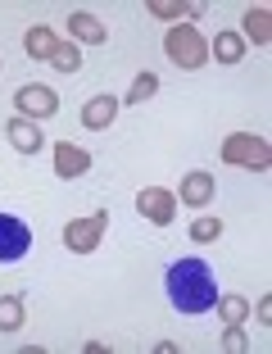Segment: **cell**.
Here are the masks:
<instances>
[{
	"instance_id": "obj_1",
	"label": "cell",
	"mask_w": 272,
	"mask_h": 354,
	"mask_svg": "<svg viewBox=\"0 0 272 354\" xmlns=\"http://www.w3.org/2000/svg\"><path fill=\"white\" fill-rule=\"evenodd\" d=\"M168 300L177 313H209L218 304V277L204 259H177L168 268Z\"/></svg>"
},
{
	"instance_id": "obj_2",
	"label": "cell",
	"mask_w": 272,
	"mask_h": 354,
	"mask_svg": "<svg viewBox=\"0 0 272 354\" xmlns=\"http://www.w3.org/2000/svg\"><path fill=\"white\" fill-rule=\"evenodd\" d=\"M164 55L177 68H204L209 64V41H204V32H195V23H173L164 32Z\"/></svg>"
},
{
	"instance_id": "obj_3",
	"label": "cell",
	"mask_w": 272,
	"mask_h": 354,
	"mask_svg": "<svg viewBox=\"0 0 272 354\" xmlns=\"http://www.w3.org/2000/svg\"><path fill=\"white\" fill-rule=\"evenodd\" d=\"M222 164L227 168H250V173H268L272 146L254 132H231L227 141H222Z\"/></svg>"
},
{
	"instance_id": "obj_4",
	"label": "cell",
	"mask_w": 272,
	"mask_h": 354,
	"mask_svg": "<svg viewBox=\"0 0 272 354\" xmlns=\"http://www.w3.org/2000/svg\"><path fill=\"white\" fill-rule=\"evenodd\" d=\"M105 232H109V214L95 209V214H82V218H73L68 227H64V245H68L73 254H91V250H100Z\"/></svg>"
},
{
	"instance_id": "obj_5",
	"label": "cell",
	"mask_w": 272,
	"mask_h": 354,
	"mask_svg": "<svg viewBox=\"0 0 272 354\" xmlns=\"http://www.w3.org/2000/svg\"><path fill=\"white\" fill-rule=\"evenodd\" d=\"M14 104H19V118H32V123L59 114V95H55L50 86H41V82L19 86V91H14Z\"/></svg>"
},
{
	"instance_id": "obj_6",
	"label": "cell",
	"mask_w": 272,
	"mask_h": 354,
	"mask_svg": "<svg viewBox=\"0 0 272 354\" xmlns=\"http://www.w3.org/2000/svg\"><path fill=\"white\" fill-rule=\"evenodd\" d=\"M32 250V227L14 214H0V263H19Z\"/></svg>"
},
{
	"instance_id": "obj_7",
	"label": "cell",
	"mask_w": 272,
	"mask_h": 354,
	"mask_svg": "<svg viewBox=\"0 0 272 354\" xmlns=\"http://www.w3.org/2000/svg\"><path fill=\"white\" fill-rule=\"evenodd\" d=\"M136 214L141 218H150L155 227H168V223L177 218V196L164 187H146L141 196H136Z\"/></svg>"
},
{
	"instance_id": "obj_8",
	"label": "cell",
	"mask_w": 272,
	"mask_h": 354,
	"mask_svg": "<svg viewBox=\"0 0 272 354\" xmlns=\"http://www.w3.org/2000/svg\"><path fill=\"white\" fill-rule=\"evenodd\" d=\"M86 173H91V155L82 146H73V141H59L55 146V177L73 182V177H86Z\"/></svg>"
},
{
	"instance_id": "obj_9",
	"label": "cell",
	"mask_w": 272,
	"mask_h": 354,
	"mask_svg": "<svg viewBox=\"0 0 272 354\" xmlns=\"http://www.w3.org/2000/svg\"><path fill=\"white\" fill-rule=\"evenodd\" d=\"M5 136H10V146L19 150V155H41V146H46L41 127L32 123V118H10V123H5Z\"/></svg>"
},
{
	"instance_id": "obj_10",
	"label": "cell",
	"mask_w": 272,
	"mask_h": 354,
	"mask_svg": "<svg viewBox=\"0 0 272 354\" xmlns=\"http://www.w3.org/2000/svg\"><path fill=\"white\" fill-rule=\"evenodd\" d=\"M213 173H204V168H195V173H186L182 177V191H173V196H182V205H191V209H204L213 200Z\"/></svg>"
},
{
	"instance_id": "obj_11",
	"label": "cell",
	"mask_w": 272,
	"mask_h": 354,
	"mask_svg": "<svg viewBox=\"0 0 272 354\" xmlns=\"http://www.w3.org/2000/svg\"><path fill=\"white\" fill-rule=\"evenodd\" d=\"M118 109H123V100H114V95H91V100L82 104V127L105 132V127H114Z\"/></svg>"
},
{
	"instance_id": "obj_12",
	"label": "cell",
	"mask_w": 272,
	"mask_h": 354,
	"mask_svg": "<svg viewBox=\"0 0 272 354\" xmlns=\"http://www.w3.org/2000/svg\"><path fill=\"white\" fill-rule=\"evenodd\" d=\"M68 32H73V46H105L109 41L105 23L95 19V14H86V10L68 14Z\"/></svg>"
},
{
	"instance_id": "obj_13",
	"label": "cell",
	"mask_w": 272,
	"mask_h": 354,
	"mask_svg": "<svg viewBox=\"0 0 272 354\" xmlns=\"http://www.w3.org/2000/svg\"><path fill=\"white\" fill-rule=\"evenodd\" d=\"M146 14L168 19V23H195L200 14H204V5H200V0H150Z\"/></svg>"
},
{
	"instance_id": "obj_14",
	"label": "cell",
	"mask_w": 272,
	"mask_h": 354,
	"mask_svg": "<svg viewBox=\"0 0 272 354\" xmlns=\"http://www.w3.org/2000/svg\"><path fill=\"white\" fill-rule=\"evenodd\" d=\"M241 41H254V46H268L272 41V14H268V5L245 10V19H241Z\"/></svg>"
},
{
	"instance_id": "obj_15",
	"label": "cell",
	"mask_w": 272,
	"mask_h": 354,
	"mask_svg": "<svg viewBox=\"0 0 272 354\" xmlns=\"http://www.w3.org/2000/svg\"><path fill=\"white\" fill-rule=\"evenodd\" d=\"M55 46H59V37H55L46 23H37V28L23 32V50H28V59H50Z\"/></svg>"
},
{
	"instance_id": "obj_16",
	"label": "cell",
	"mask_w": 272,
	"mask_h": 354,
	"mask_svg": "<svg viewBox=\"0 0 272 354\" xmlns=\"http://www.w3.org/2000/svg\"><path fill=\"white\" fill-rule=\"evenodd\" d=\"M209 55L218 64H241L245 59V41H241V32H218L209 41Z\"/></svg>"
},
{
	"instance_id": "obj_17",
	"label": "cell",
	"mask_w": 272,
	"mask_h": 354,
	"mask_svg": "<svg viewBox=\"0 0 272 354\" xmlns=\"http://www.w3.org/2000/svg\"><path fill=\"white\" fill-rule=\"evenodd\" d=\"M218 236H222L218 214H200V218L191 223V241H195V245H209V241H218Z\"/></svg>"
},
{
	"instance_id": "obj_18",
	"label": "cell",
	"mask_w": 272,
	"mask_h": 354,
	"mask_svg": "<svg viewBox=\"0 0 272 354\" xmlns=\"http://www.w3.org/2000/svg\"><path fill=\"white\" fill-rule=\"evenodd\" d=\"M23 327V295H0V332Z\"/></svg>"
},
{
	"instance_id": "obj_19",
	"label": "cell",
	"mask_w": 272,
	"mask_h": 354,
	"mask_svg": "<svg viewBox=\"0 0 272 354\" xmlns=\"http://www.w3.org/2000/svg\"><path fill=\"white\" fill-rule=\"evenodd\" d=\"M218 318L222 323H245L250 318V300L245 295H218Z\"/></svg>"
},
{
	"instance_id": "obj_20",
	"label": "cell",
	"mask_w": 272,
	"mask_h": 354,
	"mask_svg": "<svg viewBox=\"0 0 272 354\" xmlns=\"http://www.w3.org/2000/svg\"><path fill=\"white\" fill-rule=\"evenodd\" d=\"M50 64L59 68V73H68V77H73L77 68H82V50H77L73 41H59V46H55V55H50Z\"/></svg>"
},
{
	"instance_id": "obj_21",
	"label": "cell",
	"mask_w": 272,
	"mask_h": 354,
	"mask_svg": "<svg viewBox=\"0 0 272 354\" xmlns=\"http://www.w3.org/2000/svg\"><path fill=\"white\" fill-rule=\"evenodd\" d=\"M155 91H159V73H141V77L132 82V91H127V100H123V104H146Z\"/></svg>"
},
{
	"instance_id": "obj_22",
	"label": "cell",
	"mask_w": 272,
	"mask_h": 354,
	"mask_svg": "<svg viewBox=\"0 0 272 354\" xmlns=\"http://www.w3.org/2000/svg\"><path fill=\"white\" fill-rule=\"evenodd\" d=\"M222 350H231V354H245V350H250V341H245L241 323H227V336H222Z\"/></svg>"
},
{
	"instance_id": "obj_23",
	"label": "cell",
	"mask_w": 272,
	"mask_h": 354,
	"mask_svg": "<svg viewBox=\"0 0 272 354\" xmlns=\"http://www.w3.org/2000/svg\"><path fill=\"white\" fill-rule=\"evenodd\" d=\"M254 318H259V323L268 327V318H272V300H259V309H254Z\"/></svg>"
},
{
	"instance_id": "obj_24",
	"label": "cell",
	"mask_w": 272,
	"mask_h": 354,
	"mask_svg": "<svg viewBox=\"0 0 272 354\" xmlns=\"http://www.w3.org/2000/svg\"><path fill=\"white\" fill-rule=\"evenodd\" d=\"M0 73H5V64H0Z\"/></svg>"
}]
</instances>
